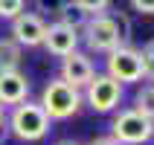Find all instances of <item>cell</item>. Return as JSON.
I'll list each match as a JSON object with an SVG mask.
<instances>
[{
    "label": "cell",
    "mask_w": 154,
    "mask_h": 145,
    "mask_svg": "<svg viewBox=\"0 0 154 145\" xmlns=\"http://www.w3.org/2000/svg\"><path fill=\"white\" fill-rule=\"evenodd\" d=\"M134 12H143V15H154V0H131Z\"/></svg>",
    "instance_id": "cell-19"
},
{
    "label": "cell",
    "mask_w": 154,
    "mask_h": 145,
    "mask_svg": "<svg viewBox=\"0 0 154 145\" xmlns=\"http://www.w3.org/2000/svg\"><path fill=\"white\" fill-rule=\"evenodd\" d=\"M87 20H90V15H87V12H82V9H79L73 0H67V6L61 9V15H58V23L70 26L73 32H82Z\"/></svg>",
    "instance_id": "cell-11"
},
{
    "label": "cell",
    "mask_w": 154,
    "mask_h": 145,
    "mask_svg": "<svg viewBox=\"0 0 154 145\" xmlns=\"http://www.w3.org/2000/svg\"><path fill=\"white\" fill-rule=\"evenodd\" d=\"M85 41H87V50L90 52H113L119 44V32H116V23H113L111 15H96L85 23Z\"/></svg>",
    "instance_id": "cell-6"
},
{
    "label": "cell",
    "mask_w": 154,
    "mask_h": 145,
    "mask_svg": "<svg viewBox=\"0 0 154 145\" xmlns=\"http://www.w3.org/2000/svg\"><path fill=\"white\" fill-rule=\"evenodd\" d=\"M44 113L50 116V122H61V119H70L76 116L79 107H82V93H79L73 84H67L64 78H52L47 81V87L41 90V102Z\"/></svg>",
    "instance_id": "cell-2"
},
{
    "label": "cell",
    "mask_w": 154,
    "mask_h": 145,
    "mask_svg": "<svg viewBox=\"0 0 154 145\" xmlns=\"http://www.w3.org/2000/svg\"><path fill=\"white\" fill-rule=\"evenodd\" d=\"M0 122H6V119H3V104H0Z\"/></svg>",
    "instance_id": "cell-22"
},
{
    "label": "cell",
    "mask_w": 154,
    "mask_h": 145,
    "mask_svg": "<svg viewBox=\"0 0 154 145\" xmlns=\"http://www.w3.org/2000/svg\"><path fill=\"white\" fill-rule=\"evenodd\" d=\"M6 128H9L12 137L23 139V142H38V139H44L50 134V116L44 113V107L38 102H29L26 99V102L15 104Z\"/></svg>",
    "instance_id": "cell-1"
},
{
    "label": "cell",
    "mask_w": 154,
    "mask_h": 145,
    "mask_svg": "<svg viewBox=\"0 0 154 145\" xmlns=\"http://www.w3.org/2000/svg\"><path fill=\"white\" fill-rule=\"evenodd\" d=\"M41 47H47V52L55 55V58H64V55H70V52H76V47H79V32H73L70 26H64V23L55 20V23L47 26Z\"/></svg>",
    "instance_id": "cell-9"
},
{
    "label": "cell",
    "mask_w": 154,
    "mask_h": 145,
    "mask_svg": "<svg viewBox=\"0 0 154 145\" xmlns=\"http://www.w3.org/2000/svg\"><path fill=\"white\" fill-rule=\"evenodd\" d=\"M85 99H87V104H90L96 113H111V110H116L119 102H122V84L113 81L111 76H99V73H96V76L87 81V87H85Z\"/></svg>",
    "instance_id": "cell-5"
},
{
    "label": "cell",
    "mask_w": 154,
    "mask_h": 145,
    "mask_svg": "<svg viewBox=\"0 0 154 145\" xmlns=\"http://www.w3.org/2000/svg\"><path fill=\"white\" fill-rule=\"evenodd\" d=\"M64 6H67V0H35V9H38L35 15H41V17H44V15L58 17Z\"/></svg>",
    "instance_id": "cell-14"
},
{
    "label": "cell",
    "mask_w": 154,
    "mask_h": 145,
    "mask_svg": "<svg viewBox=\"0 0 154 145\" xmlns=\"http://www.w3.org/2000/svg\"><path fill=\"white\" fill-rule=\"evenodd\" d=\"M140 55H143V70H146V78L154 84V38L143 47V52H140Z\"/></svg>",
    "instance_id": "cell-17"
},
{
    "label": "cell",
    "mask_w": 154,
    "mask_h": 145,
    "mask_svg": "<svg viewBox=\"0 0 154 145\" xmlns=\"http://www.w3.org/2000/svg\"><path fill=\"white\" fill-rule=\"evenodd\" d=\"M90 145H122V142H116L113 137H96V139H93Z\"/></svg>",
    "instance_id": "cell-20"
},
{
    "label": "cell",
    "mask_w": 154,
    "mask_h": 145,
    "mask_svg": "<svg viewBox=\"0 0 154 145\" xmlns=\"http://www.w3.org/2000/svg\"><path fill=\"white\" fill-rule=\"evenodd\" d=\"M111 17H113V23H116V32H119V44L128 47V41H131V17L125 15V12H116V15H111Z\"/></svg>",
    "instance_id": "cell-15"
},
{
    "label": "cell",
    "mask_w": 154,
    "mask_h": 145,
    "mask_svg": "<svg viewBox=\"0 0 154 145\" xmlns=\"http://www.w3.org/2000/svg\"><path fill=\"white\" fill-rule=\"evenodd\" d=\"M29 96V78L20 70H3L0 73V104H20Z\"/></svg>",
    "instance_id": "cell-10"
},
{
    "label": "cell",
    "mask_w": 154,
    "mask_h": 145,
    "mask_svg": "<svg viewBox=\"0 0 154 145\" xmlns=\"http://www.w3.org/2000/svg\"><path fill=\"white\" fill-rule=\"evenodd\" d=\"M82 12H87L90 17H96V15H105V9L111 6V0H73Z\"/></svg>",
    "instance_id": "cell-16"
},
{
    "label": "cell",
    "mask_w": 154,
    "mask_h": 145,
    "mask_svg": "<svg viewBox=\"0 0 154 145\" xmlns=\"http://www.w3.org/2000/svg\"><path fill=\"white\" fill-rule=\"evenodd\" d=\"M105 76H111L119 84H134L140 78H146L140 50H134V47H116L113 52H108V73Z\"/></svg>",
    "instance_id": "cell-4"
},
{
    "label": "cell",
    "mask_w": 154,
    "mask_h": 145,
    "mask_svg": "<svg viewBox=\"0 0 154 145\" xmlns=\"http://www.w3.org/2000/svg\"><path fill=\"white\" fill-rule=\"evenodd\" d=\"M96 76V70H93V61L87 58L85 52H70V55H64L61 58V76L67 84H73L76 90H82V87H87V81Z\"/></svg>",
    "instance_id": "cell-8"
},
{
    "label": "cell",
    "mask_w": 154,
    "mask_h": 145,
    "mask_svg": "<svg viewBox=\"0 0 154 145\" xmlns=\"http://www.w3.org/2000/svg\"><path fill=\"white\" fill-rule=\"evenodd\" d=\"M55 145H79V142H73V139H61V142H55Z\"/></svg>",
    "instance_id": "cell-21"
},
{
    "label": "cell",
    "mask_w": 154,
    "mask_h": 145,
    "mask_svg": "<svg viewBox=\"0 0 154 145\" xmlns=\"http://www.w3.org/2000/svg\"><path fill=\"white\" fill-rule=\"evenodd\" d=\"M111 137L116 142H122V145H143V142H148L154 137V122L131 107V110H122L113 119Z\"/></svg>",
    "instance_id": "cell-3"
},
{
    "label": "cell",
    "mask_w": 154,
    "mask_h": 145,
    "mask_svg": "<svg viewBox=\"0 0 154 145\" xmlns=\"http://www.w3.org/2000/svg\"><path fill=\"white\" fill-rule=\"evenodd\" d=\"M134 110L143 113V116H148V119L154 122V84H146L137 93V99H134Z\"/></svg>",
    "instance_id": "cell-13"
},
{
    "label": "cell",
    "mask_w": 154,
    "mask_h": 145,
    "mask_svg": "<svg viewBox=\"0 0 154 145\" xmlns=\"http://www.w3.org/2000/svg\"><path fill=\"white\" fill-rule=\"evenodd\" d=\"M44 32H47V23H44L41 15L35 12H20L17 17H12V41L23 50V47H41L44 44Z\"/></svg>",
    "instance_id": "cell-7"
},
{
    "label": "cell",
    "mask_w": 154,
    "mask_h": 145,
    "mask_svg": "<svg viewBox=\"0 0 154 145\" xmlns=\"http://www.w3.org/2000/svg\"><path fill=\"white\" fill-rule=\"evenodd\" d=\"M23 3L26 0H0V17L3 20H12L23 12Z\"/></svg>",
    "instance_id": "cell-18"
},
{
    "label": "cell",
    "mask_w": 154,
    "mask_h": 145,
    "mask_svg": "<svg viewBox=\"0 0 154 145\" xmlns=\"http://www.w3.org/2000/svg\"><path fill=\"white\" fill-rule=\"evenodd\" d=\"M17 64H20V47L12 38H0V73L17 70Z\"/></svg>",
    "instance_id": "cell-12"
}]
</instances>
